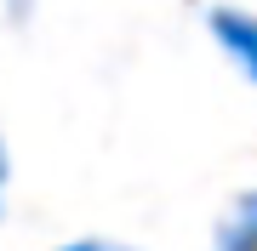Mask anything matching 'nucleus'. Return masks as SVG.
Instances as JSON below:
<instances>
[{
	"mask_svg": "<svg viewBox=\"0 0 257 251\" xmlns=\"http://www.w3.org/2000/svg\"><path fill=\"white\" fill-rule=\"evenodd\" d=\"M211 40L240 63V75L257 80V12H240V6H217L211 12Z\"/></svg>",
	"mask_w": 257,
	"mask_h": 251,
	"instance_id": "f257e3e1",
	"label": "nucleus"
},
{
	"mask_svg": "<svg viewBox=\"0 0 257 251\" xmlns=\"http://www.w3.org/2000/svg\"><path fill=\"white\" fill-rule=\"evenodd\" d=\"M217 251H257V194H246L229 211V223L217 234Z\"/></svg>",
	"mask_w": 257,
	"mask_h": 251,
	"instance_id": "f03ea898",
	"label": "nucleus"
},
{
	"mask_svg": "<svg viewBox=\"0 0 257 251\" xmlns=\"http://www.w3.org/2000/svg\"><path fill=\"white\" fill-rule=\"evenodd\" d=\"M0 188H6V149H0Z\"/></svg>",
	"mask_w": 257,
	"mask_h": 251,
	"instance_id": "7ed1b4c3",
	"label": "nucleus"
},
{
	"mask_svg": "<svg viewBox=\"0 0 257 251\" xmlns=\"http://www.w3.org/2000/svg\"><path fill=\"white\" fill-rule=\"evenodd\" d=\"M23 6H29V0H12V12H23Z\"/></svg>",
	"mask_w": 257,
	"mask_h": 251,
	"instance_id": "20e7f679",
	"label": "nucleus"
}]
</instances>
